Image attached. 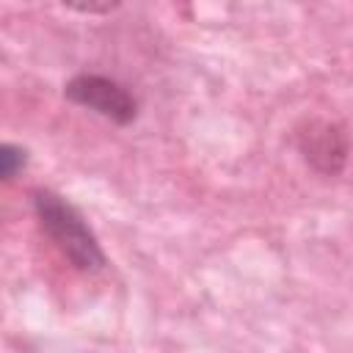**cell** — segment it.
Instances as JSON below:
<instances>
[{"mask_svg": "<svg viewBox=\"0 0 353 353\" xmlns=\"http://www.w3.org/2000/svg\"><path fill=\"white\" fill-rule=\"evenodd\" d=\"M295 149L320 176H339L350 160V138L331 119H303L295 127Z\"/></svg>", "mask_w": 353, "mask_h": 353, "instance_id": "obj_3", "label": "cell"}, {"mask_svg": "<svg viewBox=\"0 0 353 353\" xmlns=\"http://www.w3.org/2000/svg\"><path fill=\"white\" fill-rule=\"evenodd\" d=\"M30 204L39 229L52 240V245L61 251L63 259H69L72 268L83 273H97L105 268V251L77 207H72L63 196L47 188H36L30 193Z\"/></svg>", "mask_w": 353, "mask_h": 353, "instance_id": "obj_1", "label": "cell"}, {"mask_svg": "<svg viewBox=\"0 0 353 353\" xmlns=\"http://www.w3.org/2000/svg\"><path fill=\"white\" fill-rule=\"evenodd\" d=\"M28 165V152L17 143H3L0 146V176L11 182L22 168Z\"/></svg>", "mask_w": 353, "mask_h": 353, "instance_id": "obj_4", "label": "cell"}, {"mask_svg": "<svg viewBox=\"0 0 353 353\" xmlns=\"http://www.w3.org/2000/svg\"><path fill=\"white\" fill-rule=\"evenodd\" d=\"M63 97L119 127H127L138 119V99L135 94L119 83L116 77L97 74V72H80L63 85Z\"/></svg>", "mask_w": 353, "mask_h": 353, "instance_id": "obj_2", "label": "cell"}]
</instances>
